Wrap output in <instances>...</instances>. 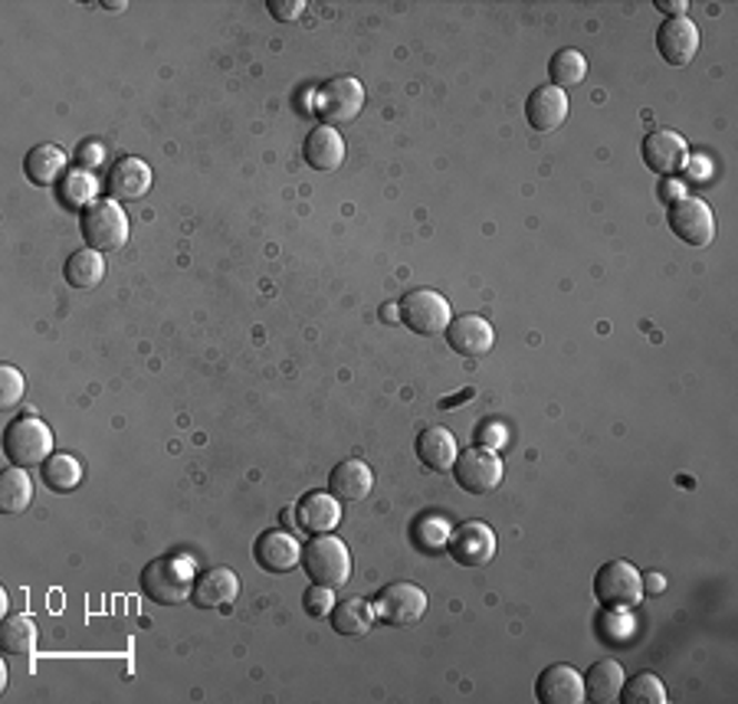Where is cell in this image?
I'll return each instance as SVG.
<instances>
[{"instance_id":"cell-1","label":"cell","mask_w":738,"mask_h":704,"mask_svg":"<svg viewBox=\"0 0 738 704\" xmlns=\"http://www.w3.org/2000/svg\"><path fill=\"white\" fill-rule=\"evenodd\" d=\"M194 573H198V563L191 558H158L142 570V590L148 600L161 606H178L191 600Z\"/></svg>"},{"instance_id":"cell-2","label":"cell","mask_w":738,"mask_h":704,"mask_svg":"<svg viewBox=\"0 0 738 704\" xmlns=\"http://www.w3.org/2000/svg\"><path fill=\"white\" fill-rule=\"evenodd\" d=\"M302 567L309 573L312 583L319 586H328V590H338L348 583L352 577V554L345 548L342 538H332V534H315L305 548H302Z\"/></svg>"},{"instance_id":"cell-3","label":"cell","mask_w":738,"mask_h":704,"mask_svg":"<svg viewBox=\"0 0 738 704\" xmlns=\"http://www.w3.org/2000/svg\"><path fill=\"white\" fill-rule=\"evenodd\" d=\"M3 456L20 466V469H30V466H43L50 456H53V432L50 426L30 414L17 417L3 429Z\"/></svg>"},{"instance_id":"cell-4","label":"cell","mask_w":738,"mask_h":704,"mask_svg":"<svg viewBox=\"0 0 738 704\" xmlns=\"http://www.w3.org/2000/svg\"><path fill=\"white\" fill-rule=\"evenodd\" d=\"M312 105H315V115H319L328 129L348 125V122H355L358 112L365 109V85H362L355 75H335V79H328V82H322V85L315 89Z\"/></svg>"},{"instance_id":"cell-5","label":"cell","mask_w":738,"mask_h":704,"mask_svg":"<svg viewBox=\"0 0 738 704\" xmlns=\"http://www.w3.org/2000/svg\"><path fill=\"white\" fill-rule=\"evenodd\" d=\"M594 596L604 610H634L647 596L644 577L634 563L607 561L594 577Z\"/></svg>"},{"instance_id":"cell-6","label":"cell","mask_w":738,"mask_h":704,"mask_svg":"<svg viewBox=\"0 0 738 704\" xmlns=\"http://www.w3.org/2000/svg\"><path fill=\"white\" fill-rule=\"evenodd\" d=\"M82 239L95 253H115L129 243V216L115 201H99L82 213Z\"/></svg>"},{"instance_id":"cell-7","label":"cell","mask_w":738,"mask_h":704,"mask_svg":"<svg viewBox=\"0 0 738 704\" xmlns=\"http://www.w3.org/2000/svg\"><path fill=\"white\" fill-rule=\"evenodd\" d=\"M401 312V322L404 328H411L414 335H424V338H434V335H443L449 328V302L443 298L441 292L434 288H414L401 298L397 305Z\"/></svg>"},{"instance_id":"cell-8","label":"cell","mask_w":738,"mask_h":704,"mask_svg":"<svg viewBox=\"0 0 738 704\" xmlns=\"http://www.w3.org/2000/svg\"><path fill=\"white\" fill-rule=\"evenodd\" d=\"M503 459L493 452V449H483V446H473L466 452L456 456L453 462V479L463 492L469 494H489L503 486Z\"/></svg>"},{"instance_id":"cell-9","label":"cell","mask_w":738,"mask_h":704,"mask_svg":"<svg viewBox=\"0 0 738 704\" xmlns=\"http://www.w3.org/2000/svg\"><path fill=\"white\" fill-rule=\"evenodd\" d=\"M374 613L387 626H414L427 613V593L414 583H391L377 593Z\"/></svg>"},{"instance_id":"cell-10","label":"cell","mask_w":738,"mask_h":704,"mask_svg":"<svg viewBox=\"0 0 738 704\" xmlns=\"http://www.w3.org/2000/svg\"><path fill=\"white\" fill-rule=\"evenodd\" d=\"M666 220H669V229L683 243H689L696 249H702V246H709L716 239L712 207L706 201H699V197H679L676 204H669V216Z\"/></svg>"},{"instance_id":"cell-11","label":"cell","mask_w":738,"mask_h":704,"mask_svg":"<svg viewBox=\"0 0 738 704\" xmlns=\"http://www.w3.org/2000/svg\"><path fill=\"white\" fill-rule=\"evenodd\" d=\"M446 551L459 567H483L496 558V531L483 521H463L449 531Z\"/></svg>"},{"instance_id":"cell-12","label":"cell","mask_w":738,"mask_h":704,"mask_svg":"<svg viewBox=\"0 0 738 704\" xmlns=\"http://www.w3.org/2000/svg\"><path fill=\"white\" fill-rule=\"evenodd\" d=\"M644 164L660 174V177H676L679 171H686L689 164V144L679 132L673 129H660V132H650L644 139Z\"/></svg>"},{"instance_id":"cell-13","label":"cell","mask_w":738,"mask_h":704,"mask_svg":"<svg viewBox=\"0 0 738 704\" xmlns=\"http://www.w3.org/2000/svg\"><path fill=\"white\" fill-rule=\"evenodd\" d=\"M657 50L669 67H689L699 53V30L689 17L664 20L657 30Z\"/></svg>"},{"instance_id":"cell-14","label":"cell","mask_w":738,"mask_h":704,"mask_svg":"<svg viewBox=\"0 0 738 704\" xmlns=\"http://www.w3.org/2000/svg\"><path fill=\"white\" fill-rule=\"evenodd\" d=\"M535 698L542 704H582L585 702V679L572 665H548L535 682Z\"/></svg>"},{"instance_id":"cell-15","label":"cell","mask_w":738,"mask_h":704,"mask_svg":"<svg viewBox=\"0 0 738 704\" xmlns=\"http://www.w3.org/2000/svg\"><path fill=\"white\" fill-rule=\"evenodd\" d=\"M443 335H446V345L456 354H463V357H483V354L493 351V345H496L493 325L486 318H479V315L453 318Z\"/></svg>"},{"instance_id":"cell-16","label":"cell","mask_w":738,"mask_h":704,"mask_svg":"<svg viewBox=\"0 0 738 704\" xmlns=\"http://www.w3.org/2000/svg\"><path fill=\"white\" fill-rule=\"evenodd\" d=\"M148 187H151V167H148L142 157H119L112 167H109V177H105V191L109 197L119 204V201H139L145 197Z\"/></svg>"},{"instance_id":"cell-17","label":"cell","mask_w":738,"mask_h":704,"mask_svg":"<svg viewBox=\"0 0 738 704\" xmlns=\"http://www.w3.org/2000/svg\"><path fill=\"white\" fill-rule=\"evenodd\" d=\"M253 558L270 573H290L302 563V548L290 531H266L253 544Z\"/></svg>"},{"instance_id":"cell-18","label":"cell","mask_w":738,"mask_h":704,"mask_svg":"<svg viewBox=\"0 0 738 704\" xmlns=\"http://www.w3.org/2000/svg\"><path fill=\"white\" fill-rule=\"evenodd\" d=\"M525 119L535 132H555L568 119V95L565 89L542 85L528 95L525 102Z\"/></svg>"},{"instance_id":"cell-19","label":"cell","mask_w":738,"mask_h":704,"mask_svg":"<svg viewBox=\"0 0 738 704\" xmlns=\"http://www.w3.org/2000/svg\"><path fill=\"white\" fill-rule=\"evenodd\" d=\"M240 593V580L233 570L226 567H211L204 570L198 580H194V590H191V603L201 606V610H218L233 603V596Z\"/></svg>"},{"instance_id":"cell-20","label":"cell","mask_w":738,"mask_h":704,"mask_svg":"<svg viewBox=\"0 0 738 704\" xmlns=\"http://www.w3.org/2000/svg\"><path fill=\"white\" fill-rule=\"evenodd\" d=\"M295 518L299 528L309 534H328L338 521H342V508L338 498L325 492H309L299 504H295Z\"/></svg>"},{"instance_id":"cell-21","label":"cell","mask_w":738,"mask_h":704,"mask_svg":"<svg viewBox=\"0 0 738 704\" xmlns=\"http://www.w3.org/2000/svg\"><path fill=\"white\" fill-rule=\"evenodd\" d=\"M302 157L312 171H338L345 161V141L335 129L319 125L309 132V139L302 144Z\"/></svg>"},{"instance_id":"cell-22","label":"cell","mask_w":738,"mask_h":704,"mask_svg":"<svg viewBox=\"0 0 738 704\" xmlns=\"http://www.w3.org/2000/svg\"><path fill=\"white\" fill-rule=\"evenodd\" d=\"M371 489H374V472L362 459H345L328 476V492L338 501H362V498H368Z\"/></svg>"},{"instance_id":"cell-23","label":"cell","mask_w":738,"mask_h":704,"mask_svg":"<svg viewBox=\"0 0 738 704\" xmlns=\"http://www.w3.org/2000/svg\"><path fill=\"white\" fill-rule=\"evenodd\" d=\"M70 157L60 144H37L30 147V154L23 157V171L27 177L37 184V187H50V184H60L70 171H67Z\"/></svg>"},{"instance_id":"cell-24","label":"cell","mask_w":738,"mask_h":704,"mask_svg":"<svg viewBox=\"0 0 738 704\" xmlns=\"http://www.w3.org/2000/svg\"><path fill=\"white\" fill-rule=\"evenodd\" d=\"M459 449H456V439L449 429L443 426H431L417 436V459L431 469V472H449L453 462H456Z\"/></svg>"},{"instance_id":"cell-25","label":"cell","mask_w":738,"mask_h":704,"mask_svg":"<svg viewBox=\"0 0 738 704\" xmlns=\"http://www.w3.org/2000/svg\"><path fill=\"white\" fill-rule=\"evenodd\" d=\"M624 688V669L614 659H600L594 662L585 675V698L594 704H610L620 698Z\"/></svg>"},{"instance_id":"cell-26","label":"cell","mask_w":738,"mask_h":704,"mask_svg":"<svg viewBox=\"0 0 738 704\" xmlns=\"http://www.w3.org/2000/svg\"><path fill=\"white\" fill-rule=\"evenodd\" d=\"M328 616H332V626L338 635H365L371 630V623L377 620L374 606L362 596H348V600L335 603Z\"/></svg>"},{"instance_id":"cell-27","label":"cell","mask_w":738,"mask_h":704,"mask_svg":"<svg viewBox=\"0 0 738 704\" xmlns=\"http://www.w3.org/2000/svg\"><path fill=\"white\" fill-rule=\"evenodd\" d=\"M30 501H33V482H30V476H27L20 466L7 469V472L0 476V508H3V514H20V511L30 508Z\"/></svg>"},{"instance_id":"cell-28","label":"cell","mask_w":738,"mask_h":704,"mask_svg":"<svg viewBox=\"0 0 738 704\" xmlns=\"http://www.w3.org/2000/svg\"><path fill=\"white\" fill-rule=\"evenodd\" d=\"M63 276L67 282L73 285V288H92V285H99L102 276H105V263H102V253H95V249H75L73 256L67 259V266H63Z\"/></svg>"},{"instance_id":"cell-29","label":"cell","mask_w":738,"mask_h":704,"mask_svg":"<svg viewBox=\"0 0 738 704\" xmlns=\"http://www.w3.org/2000/svg\"><path fill=\"white\" fill-rule=\"evenodd\" d=\"M0 645L10 655H33L37 652V623L23 613L7 616L3 626H0Z\"/></svg>"},{"instance_id":"cell-30","label":"cell","mask_w":738,"mask_h":704,"mask_svg":"<svg viewBox=\"0 0 738 704\" xmlns=\"http://www.w3.org/2000/svg\"><path fill=\"white\" fill-rule=\"evenodd\" d=\"M43 482L53 489V492H73L75 486L82 482V462L67 456V452H57L43 462Z\"/></svg>"},{"instance_id":"cell-31","label":"cell","mask_w":738,"mask_h":704,"mask_svg":"<svg viewBox=\"0 0 738 704\" xmlns=\"http://www.w3.org/2000/svg\"><path fill=\"white\" fill-rule=\"evenodd\" d=\"M552 72V85L555 89H568V85H582L588 75V60L578 50H558L548 63Z\"/></svg>"},{"instance_id":"cell-32","label":"cell","mask_w":738,"mask_h":704,"mask_svg":"<svg viewBox=\"0 0 738 704\" xmlns=\"http://www.w3.org/2000/svg\"><path fill=\"white\" fill-rule=\"evenodd\" d=\"M617 702H624V704H666L664 682H660L657 675L644 672V675H637V679L624 682V688H620V698H617Z\"/></svg>"},{"instance_id":"cell-33","label":"cell","mask_w":738,"mask_h":704,"mask_svg":"<svg viewBox=\"0 0 738 704\" xmlns=\"http://www.w3.org/2000/svg\"><path fill=\"white\" fill-rule=\"evenodd\" d=\"M60 197L67 207L73 211H89L92 207V197H95V181L89 177V171H70L63 181H60Z\"/></svg>"},{"instance_id":"cell-34","label":"cell","mask_w":738,"mask_h":704,"mask_svg":"<svg viewBox=\"0 0 738 704\" xmlns=\"http://www.w3.org/2000/svg\"><path fill=\"white\" fill-rule=\"evenodd\" d=\"M23 390H27L23 374H20L17 367L3 364V367H0V407H3V410H7V407H17L20 397H23Z\"/></svg>"},{"instance_id":"cell-35","label":"cell","mask_w":738,"mask_h":704,"mask_svg":"<svg viewBox=\"0 0 738 704\" xmlns=\"http://www.w3.org/2000/svg\"><path fill=\"white\" fill-rule=\"evenodd\" d=\"M302 610H305L309 616H328V613H332V590L312 583V586L302 593Z\"/></svg>"},{"instance_id":"cell-36","label":"cell","mask_w":738,"mask_h":704,"mask_svg":"<svg viewBox=\"0 0 738 704\" xmlns=\"http://www.w3.org/2000/svg\"><path fill=\"white\" fill-rule=\"evenodd\" d=\"M75 161H79V171H92V167H99V164L105 161V144H99V141H85V144H79V147H75Z\"/></svg>"},{"instance_id":"cell-37","label":"cell","mask_w":738,"mask_h":704,"mask_svg":"<svg viewBox=\"0 0 738 704\" xmlns=\"http://www.w3.org/2000/svg\"><path fill=\"white\" fill-rule=\"evenodd\" d=\"M506 439H509V429L503 426V422H483L479 426V446L483 449H499V446H506Z\"/></svg>"},{"instance_id":"cell-38","label":"cell","mask_w":738,"mask_h":704,"mask_svg":"<svg viewBox=\"0 0 738 704\" xmlns=\"http://www.w3.org/2000/svg\"><path fill=\"white\" fill-rule=\"evenodd\" d=\"M305 10V3L302 0H270V13L276 17V20H295L299 13Z\"/></svg>"},{"instance_id":"cell-39","label":"cell","mask_w":738,"mask_h":704,"mask_svg":"<svg viewBox=\"0 0 738 704\" xmlns=\"http://www.w3.org/2000/svg\"><path fill=\"white\" fill-rule=\"evenodd\" d=\"M657 10L669 13V20L673 17H686L689 13V0H657Z\"/></svg>"},{"instance_id":"cell-40","label":"cell","mask_w":738,"mask_h":704,"mask_svg":"<svg viewBox=\"0 0 738 704\" xmlns=\"http://www.w3.org/2000/svg\"><path fill=\"white\" fill-rule=\"evenodd\" d=\"M666 580L660 573H650V577H644V593H650V596H660L664 593Z\"/></svg>"},{"instance_id":"cell-41","label":"cell","mask_w":738,"mask_h":704,"mask_svg":"<svg viewBox=\"0 0 738 704\" xmlns=\"http://www.w3.org/2000/svg\"><path fill=\"white\" fill-rule=\"evenodd\" d=\"M394 315H401V312H397L394 305H384V308H381V318H387V322H391Z\"/></svg>"},{"instance_id":"cell-42","label":"cell","mask_w":738,"mask_h":704,"mask_svg":"<svg viewBox=\"0 0 738 704\" xmlns=\"http://www.w3.org/2000/svg\"><path fill=\"white\" fill-rule=\"evenodd\" d=\"M102 7H105V10H125V3H122V0H112V3H109V0H105V3H102Z\"/></svg>"}]
</instances>
